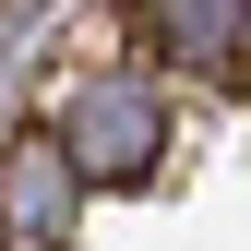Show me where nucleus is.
<instances>
[{
  "label": "nucleus",
  "instance_id": "nucleus-1",
  "mask_svg": "<svg viewBox=\"0 0 251 251\" xmlns=\"http://www.w3.org/2000/svg\"><path fill=\"white\" fill-rule=\"evenodd\" d=\"M84 227V155L60 132H24L0 155V251H72Z\"/></svg>",
  "mask_w": 251,
  "mask_h": 251
},
{
  "label": "nucleus",
  "instance_id": "nucleus-2",
  "mask_svg": "<svg viewBox=\"0 0 251 251\" xmlns=\"http://www.w3.org/2000/svg\"><path fill=\"white\" fill-rule=\"evenodd\" d=\"M60 144L84 155V179H144L155 155H168V96L132 84V72H108V84L72 96V132H60Z\"/></svg>",
  "mask_w": 251,
  "mask_h": 251
},
{
  "label": "nucleus",
  "instance_id": "nucleus-3",
  "mask_svg": "<svg viewBox=\"0 0 251 251\" xmlns=\"http://www.w3.org/2000/svg\"><path fill=\"white\" fill-rule=\"evenodd\" d=\"M155 36L168 60H192V72H251V0H155Z\"/></svg>",
  "mask_w": 251,
  "mask_h": 251
}]
</instances>
